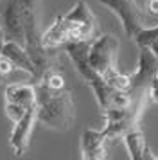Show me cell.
Listing matches in <instances>:
<instances>
[{"label":"cell","mask_w":158,"mask_h":160,"mask_svg":"<svg viewBox=\"0 0 158 160\" xmlns=\"http://www.w3.org/2000/svg\"><path fill=\"white\" fill-rule=\"evenodd\" d=\"M97 2L108 8L121 20L126 36L131 40H135V36L144 29L158 23V16L142 9L136 4V0H97Z\"/></svg>","instance_id":"4"},{"label":"cell","mask_w":158,"mask_h":160,"mask_svg":"<svg viewBox=\"0 0 158 160\" xmlns=\"http://www.w3.org/2000/svg\"><path fill=\"white\" fill-rule=\"evenodd\" d=\"M0 54L6 56V58L14 65L16 70L27 72L29 76H31V81L36 78V67H34V63H32L31 56L27 54V51H25V47H22V45L16 43V42H4Z\"/></svg>","instance_id":"10"},{"label":"cell","mask_w":158,"mask_h":160,"mask_svg":"<svg viewBox=\"0 0 158 160\" xmlns=\"http://www.w3.org/2000/svg\"><path fill=\"white\" fill-rule=\"evenodd\" d=\"M88 45H90V42H68L61 49H63V52L68 54V58L72 59V63L76 67L77 74L83 78V81L92 88L101 112L110 110V108H124V106H128L131 102V94L128 90L111 88L104 81V78L99 72H95L92 68V65L88 63Z\"/></svg>","instance_id":"1"},{"label":"cell","mask_w":158,"mask_h":160,"mask_svg":"<svg viewBox=\"0 0 158 160\" xmlns=\"http://www.w3.org/2000/svg\"><path fill=\"white\" fill-rule=\"evenodd\" d=\"M42 42L49 49H61L65 43L70 42V23L65 15H57L50 27L42 34Z\"/></svg>","instance_id":"12"},{"label":"cell","mask_w":158,"mask_h":160,"mask_svg":"<svg viewBox=\"0 0 158 160\" xmlns=\"http://www.w3.org/2000/svg\"><path fill=\"white\" fill-rule=\"evenodd\" d=\"M27 112V108L25 106H22V104H16V102H9L6 101V115L7 119L11 121V122H18L22 117H23V113Z\"/></svg>","instance_id":"17"},{"label":"cell","mask_w":158,"mask_h":160,"mask_svg":"<svg viewBox=\"0 0 158 160\" xmlns=\"http://www.w3.org/2000/svg\"><path fill=\"white\" fill-rule=\"evenodd\" d=\"M102 78H104V81H106L110 87L117 88V90H129V87H131V76L121 72L119 68H113L111 72H108Z\"/></svg>","instance_id":"15"},{"label":"cell","mask_w":158,"mask_h":160,"mask_svg":"<svg viewBox=\"0 0 158 160\" xmlns=\"http://www.w3.org/2000/svg\"><path fill=\"white\" fill-rule=\"evenodd\" d=\"M36 115L38 122L56 131H68L76 119V104L70 90H52L36 81Z\"/></svg>","instance_id":"2"},{"label":"cell","mask_w":158,"mask_h":160,"mask_svg":"<svg viewBox=\"0 0 158 160\" xmlns=\"http://www.w3.org/2000/svg\"><path fill=\"white\" fill-rule=\"evenodd\" d=\"M0 31L4 42H16L25 47L22 0H0Z\"/></svg>","instance_id":"6"},{"label":"cell","mask_w":158,"mask_h":160,"mask_svg":"<svg viewBox=\"0 0 158 160\" xmlns=\"http://www.w3.org/2000/svg\"><path fill=\"white\" fill-rule=\"evenodd\" d=\"M106 135L102 130H85L81 135V158L104 160L106 155Z\"/></svg>","instance_id":"9"},{"label":"cell","mask_w":158,"mask_h":160,"mask_svg":"<svg viewBox=\"0 0 158 160\" xmlns=\"http://www.w3.org/2000/svg\"><path fill=\"white\" fill-rule=\"evenodd\" d=\"M122 140L126 144V149H128V155L131 160H158V155H153V151L146 142V135L140 128L128 131L122 137Z\"/></svg>","instance_id":"11"},{"label":"cell","mask_w":158,"mask_h":160,"mask_svg":"<svg viewBox=\"0 0 158 160\" xmlns=\"http://www.w3.org/2000/svg\"><path fill=\"white\" fill-rule=\"evenodd\" d=\"M146 11L151 15L158 16V0H147L146 2Z\"/></svg>","instance_id":"19"},{"label":"cell","mask_w":158,"mask_h":160,"mask_svg":"<svg viewBox=\"0 0 158 160\" xmlns=\"http://www.w3.org/2000/svg\"><path fill=\"white\" fill-rule=\"evenodd\" d=\"M156 78H158V70H156Z\"/></svg>","instance_id":"20"},{"label":"cell","mask_w":158,"mask_h":160,"mask_svg":"<svg viewBox=\"0 0 158 160\" xmlns=\"http://www.w3.org/2000/svg\"><path fill=\"white\" fill-rule=\"evenodd\" d=\"M6 101L22 104L25 108L36 106V87L34 83H16L6 87Z\"/></svg>","instance_id":"13"},{"label":"cell","mask_w":158,"mask_h":160,"mask_svg":"<svg viewBox=\"0 0 158 160\" xmlns=\"http://www.w3.org/2000/svg\"><path fill=\"white\" fill-rule=\"evenodd\" d=\"M119 49L121 43L113 34H99L88 45V63L95 72L106 76L113 68H119L117 67Z\"/></svg>","instance_id":"5"},{"label":"cell","mask_w":158,"mask_h":160,"mask_svg":"<svg viewBox=\"0 0 158 160\" xmlns=\"http://www.w3.org/2000/svg\"><path fill=\"white\" fill-rule=\"evenodd\" d=\"M40 81L45 83V85L49 88H52V90H63L65 88V78L57 72V70H49Z\"/></svg>","instance_id":"16"},{"label":"cell","mask_w":158,"mask_h":160,"mask_svg":"<svg viewBox=\"0 0 158 160\" xmlns=\"http://www.w3.org/2000/svg\"><path fill=\"white\" fill-rule=\"evenodd\" d=\"M133 42H135L138 47H140V45L149 47L151 51L158 56V23H156V25H153V27L144 29L142 32H138Z\"/></svg>","instance_id":"14"},{"label":"cell","mask_w":158,"mask_h":160,"mask_svg":"<svg viewBox=\"0 0 158 160\" xmlns=\"http://www.w3.org/2000/svg\"><path fill=\"white\" fill-rule=\"evenodd\" d=\"M158 70V56L151 51L149 47L140 45L138 47V63H136V70L131 76V87H129V94H138V92H146L149 90L151 81L156 78Z\"/></svg>","instance_id":"7"},{"label":"cell","mask_w":158,"mask_h":160,"mask_svg":"<svg viewBox=\"0 0 158 160\" xmlns=\"http://www.w3.org/2000/svg\"><path fill=\"white\" fill-rule=\"evenodd\" d=\"M149 90L146 92H138V94H131V102L124 108H110L104 110V122L106 126L102 128L104 135H106L108 142H115L121 140L128 131L140 128V121L147 104H149Z\"/></svg>","instance_id":"3"},{"label":"cell","mask_w":158,"mask_h":160,"mask_svg":"<svg viewBox=\"0 0 158 160\" xmlns=\"http://www.w3.org/2000/svg\"><path fill=\"white\" fill-rule=\"evenodd\" d=\"M38 122V115H36V106L27 108V112L23 113L18 122H14L13 131H11V137H9V144L11 149L16 157H22L23 153L27 151L29 148V140H31V133L34 124Z\"/></svg>","instance_id":"8"},{"label":"cell","mask_w":158,"mask_h":160,"mask_svg":"<svg viewBox=\"0 0 158 160\" xmlns=\"http://www.w3.org/2000/svg\"><path fill=\"white\" fill-rule=\"evenodd\" d=\"M149 101L158 104V78H155L149 85Z\"/></svg>","instance_id":"18"}]
</instances>
